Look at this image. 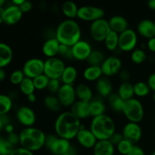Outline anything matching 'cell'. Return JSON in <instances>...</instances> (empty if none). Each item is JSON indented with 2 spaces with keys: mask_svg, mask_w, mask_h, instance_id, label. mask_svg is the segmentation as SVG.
I'll use <instances>...</instances> for the list:
<instances>
[{
  "mask_svg": "<svg viewBox=\"0 0 155 155\" xmlns=\"http://www.w3.org/2000/svg\"><path fill=\"white\" fill-rule=\"evenodd\" d=\"M81 127L80 120L71 110L61 114L54 121V125L56 135L68 141L77 137Z\"/></svg>",
  "mask_w": 155,
  "mask_h": 155,
  "instance_id": "6da1fadb",
  "label": "cell"
},
{
  "mask_svg": "<svg viewBox=\"0 0 155 155\" xmlns=\"http://www.w3.org/2000/svg\"><path fill=\"white\" fill-rule=\"evenodd\" d=\"M55 38L60 44L72 47L81 39V29L78 23L72 19L61 22L55 30Z\"/></svg>",
  "mask_w": 155,
  "mask_h": 155,
  "instance_id": "7a4b0ae2",
  "label": "cell"
},
{
  "mask_svg": "<svg viewBox=\"0 0 155 155\" xmlns=\"http://www.w3.org/2000/svg\"><path fill=\"white\" fill-rule=\"evenodd\" d=\"M21 147L34 153L45 146L46 136L36 127H25L19 133Z\"/></svg>",
  "mask_w": 155,
  "mask_h": 155,
  "instance_id": "3957f363",
  "label": "cell"
},
{
  "mask_svg": "<svg viewBox=\"0 0 155 155\" xmlns=\"http://www.w3.org/2000/svg\"><path fill=\"white\" fill-rule=\"evenodd\" d=\"M89 130L92 132L97 140H108L116 132V125L110 117L102 114L92 118Z\"/></svg>",
  "mask_w": 155,
  "mask_h": 155,
  "instance_id": "277c9868",
  "label": "cell"
},
{
  "mask_svg": "<svg viewBox=\"0 0 155 155\" xmlns=\"http://www.w3.org/2000/svg\"><path fill=\"white\" fill-rule=\"evenodd\" d=\"M122 113L130 122L137 123L144 118V107L141 101L137 98H131L124 101Z\"/></svg>",
  "mask_w": 155,
  "mask_h": 155,
  "instance_id": "5b68a950",
  "label": "cell"
},
{
  "mask_svg": "<svg viewBox=\"0 0 155 155\" xmlns=\"http://www.w3.org/2000/svg\"><path fill=\"white\" fill-rule=\"evenodd\" d=\"M64 61L59 58L54 57L47 58L44 61V73L50 80L58 79L60 80L65 68Z\"/></svg>",
  "mask_w": 155,
  "mask_h": 155,
  "instance_id": "8992f818",
  "label": "cell"
},
{
  "mask_svg": "<svg viewBox=\"0 0 155 155\" xmlns=\"http://www.w3.org/2000/svg\"><path fill=\"white\" fill-rule=\"evenodd\" d=\"M110 31L111 30L109 26L108 21L104 18H101L93 21L89 27L91 37L95 42H104Z\"/></svg>",
  "mask_w": 155,
  "mask_h": 155,
  "instance_id": "52a82bcc",
  "label": "cell"
},
{
  "mask_svg": "<svg viewBox=\"0 0 155 155\" xmlns=\"http://www.w3.org/2000/svg\"><path fill=\"white\" fill-rule=\"evenodd\" d=\"M138 42L137 33L132 29H127L126 31L119 34L118 48L123 51H133L135 50Z\"/></svg>",
  "mask_w": 155,
  "mask_h": 155,
  "instance_id": "ba28073f",
  "label": "cell"
},
{
  "mask_svg": "<svg viewBox=\"0 0 155 155\" xmlns=\"http://www.w3.org/2000/svg\"><path fill=\"white\" fill-rule=\"evenodd\" d=\"M104 11L102 8L96 6L86 5L79 8L77 18L84 21H97L101 18H104Z\"/></svg>",
  "mask_w": 155,
  "mask_h": 155,
  "instance_id": "9c48e42d",
  "label": "cell"
},
{
  "mask_svg": "<svg viewBox=\"0 0 155 155\" xmlns=\"http://www.w3.org/2000/svg\"><path fill=\"white\" fill-rule=\"evenodd\" d=\"M26 77L34 79L44 73V61L40 58H30L24 63L22 69Z\"/></svg>",
  "mask_w": 155,
  "mask_h": 155,
  "instance_id": "30bf717a",
  "label": "cell"
},
{
  "mask_svg": "<svg viewBox=\"0 0 155 155\" xmlns=\"http://www.w3.org/2000/svg\"><path fill=\"white\" fill-rule=\"evenodd\" d=\"M57 97L62 106L71 107L77 98L76 89L73 85L62 84L57 94Z\"/></svg>",
  "mask_w": 155,
  "mask_h": 155,
  "instance_id": "8fae6325",
  "label": "cell"
},
{
  "mask_svg": "<svg viewBox=\"0 0 155 155\" xmlns=\"http://www.w3.org/2000/svg\"><path fill=\"white\" fill-rule=\"evenodd\" d=\"M122 61L116 56H110L104 59L101 66V71L104 77H110L117 75L121 71Z\"/></svg>",
  "mask_w": 155,
  "mask_h": 155,
  "instance_id": "7c38bea8",
  "label": "cell"
},
{
  "mask_svg": "<svg viewBox=\"0 0 155 155\" xmlns=\"http://www.w3.org/2000/svg\"><path fill=\"white\" fill-rule=\"evenodd\" d=\"M121 133L124 139L134 145L140 141L142 136V130L139 124L129 122L124 126Z\"/></svg>",
  "mask_w": 155,
  "mask_h": 155,
  "instance_id": "4fadbf2b",
  "label": "cell"
},
{
  "mask_svg": "<svg viewBox=\"0 0 155 155\" xmlns=\"http://www.w3.org/2000/svg\"><path fill=\"white\" fill-rule=\"evenodd\" d=\"M18 122L26 127H32L36 123V114L32 108L27 106L19 107L16 112Z\"/></svg>",
  "mask_w": 155,
  "mask_h": 155,
  "instance_id": "5bb4252c",
  "label": "cell"
},
{
  "mask_svg": "<svg viewBox=\"0 0 155 155\" xmlns=\"http://www.w3.org/2000/svg\"><path fill=\"white\" fill-rule=\"evenodd\" d=\"M74 58L77 61H86L92 51V46L88 42L80 39L72 46Z\"/></svg>",
  "mask_w": 155,
  "mask_h": 155,
  "instance_id": "9a60e30c",
  "label": "cell"
},
{
  "mask_svg": "<svg viewBox=\"0 0 155 155\" xmlns=\"http://www.w3.org/2000/svg\"><path fill=\"white\" fill-rule=\"evenodd\" d=\"M76 139L79 144L85 148H93L98 142L92 132L90 130L86 129L83 126L81 127L78 134L77 135Z\"/></svg>",
  "mask_w": 155,
  "mask_h": 155,
  "instance_id": "2e32d148",
  "label": "cell"
},
{
  "mask_svg": "<svg viewBox=\"0 0 155 155\" xmlns=\"http://www.w3.org/2000/svg\"><path fill=\"white\" fill-rule=\"evenodd\" d=\"M22 16L23 12L20 8L12 4L4 8L3 22L8 25H14L21 21Z\"/></svg>",
  "mask_w": 155,
  "mask_h": 155,
  "instance_id": "e0dca14e",
  "label": "cell"
},
{
  "mask_svg": "<svg viewBox=\"0 0 155 155\" xmlns=\"http://www.w3.org/2000/svg\"><path fill=\"white\" fill-rule=\"evenodd\" d=\"M137 31L140 36L148 39L155 37V22L148 19L142 20L138 24Z\"/></svg>",
  "mask_w": 155,
  "mask_h": 155,
  "instance_id": "ac0fdd59",
  "label": "cell"
},
{
  "mask_svg": "<svg viewBox=\"0 0 155 155\" xmlns=\"http://www.w3.org/2000/svg\"><path fill=\"white\" fill-rule=\"evenodd\" d=\"M71 146L70 141L58 136L48 150L54 155H64L67 154Z\"/></svg>",
  "mask_w": 155,
  "mask_h": 155,
  "instance_id": "d6986e66",
  "label": "cell"
},
{
  "mask_svg": "<svg viewBox=\"0 0 155 155\" xmlns=\"http://www.w3.org/2000/svg\"><path fill=\"white\" fill-rule=\"evenodd\" d=\"M71 111L80 120L86 119L91 116L89 103L78 100L71 106Z\"/></svg>",
  "mask_w": 155,
  "mask_h": 155,
  "instance_id": "ffe728a7",
  "label": "cell"
},
{
  "mask_svg": "<svg viewBox=\"0 0 155 155\" xmlns=\"http://www.w3.org/2000/svg\"><path fill=\"white\" fill-rule=\"evenodd\" d=\"M59 47H60V42L56 38L46 39L42 45V53L48 58H54L58 54Z\"/></svg>",
  "mask_w": 155,
  "mask_h": 155,
  "instance_id": "44dd1931",
  "label": "cell"
},
{
  "mask_svg": "<svg viewBox=\"0 0 155 155\" xmlns=\"http://www.w3.org/2000/svg\"><path fill=\"white\" fill-rule=\"evenodd\" d=\"M109 26L111 31L120 34L123 32L126 31L129 27L128 21L124 17L120 15H116L113 16L109 19L108 21Z\"/></svg>",
  "mask_w": 155,
  "mask_h": 155,
  "instance_id": "7402d4cb",
  "label": "cell"
},
{
  "mask_svg": "<svg viewBox=\"0 0 155 155\" xmlns=\"http://www.w3.org/2000/svg\"><path fill=\"white\" fill-rule=\"evenodd\" d=\"M93 155H114V145L109 140H98L94 146Z\"/></svg>",
  "mask_w": 155,
  "mask_h": 155,
  "instance_id": "603a6c76",
  "label": "cell"
},
{
  "mask_svg": "<svg viewBox=\"0 0 155 155\" xmlns=\"http://www.w3.org/2000/svg\"><path fill=\"white\" fill-rule=\"evenodd\" d=\"M112 83L108 77H101L96 81V90L99 96L102 98H108L112 94Z\"/></svg>",
  "mask_w": 155,
  "mask_h": 155,
  "instance_id": "cb8c5ba5",
  "label": "cell"
},
{
  "mask_svg": "<svg viewBox=\"0 0 155 155\" xmlns=\"http://www.w3.org/2000/svg\"><path fill=\"white\" fill-rule=\"evenodd\" d=\"M89 109H90L91 116L93 117L104 114L106 106L102 97L99 95L93 97L92 101L89 102Z\"/></svg>",
  "mask_w": 155,
  "mask_h": 155,
  "instance_id": "d4e9b609",
  "label": "cell"
},
{
  "mask_svg": "<svg viewBox=\"0 0 155 155\" xmlns=\"http://www.w3.org/2000/svg\"><path fill=\"white\" fill-rule=\"evenodd\" d=\"M13 51L12 48L4 42H0V68H4L12 62Z\"/></svg>",
  "mask_w": 155,
  "mask_h": 155,
  "instance_id": "484cf974",
  "label": "cell"
},
{
  "mask_svg": "<svg viewBox=\"0 0 155 155\" xmlns=\"http://www.w3.org/2000/svg\"><path fill=\"white\" fill-rule=\"evenodd\" d=\"M76 89L77 97L80 101L89 103L93 98V92L92 89L85 83H80Z\"/></svg>",
  "mask_w": 155,
  "mask_h": 155,
  "instance_id": "4316f807",
  "label": "cell"
},
{
  "mask_svg": "<svg viewBox=\"0 0 155 155\" xmlns=\"http://www.w3.org/2000/svg\"><path fill=\"white\" fill-rule=\"evenodd\" d=\"M78 75V72L74 66H67L61 77L60 80L62 84L74 85Z\"/></svg>",
  "mask_w": 155,
  "mask_h": 155,
  "instance_id": "83f0119b",
  "label": "cell"
},
{
  "mask_svg": "<svg viewBox=\"0 0 155 155\" xmlns=\"http://www.w3.org/2000/svg\"><path fill=\"white\" fill-rule=\"evenodd\" d=\"M117 94L124 101H127L133 98L135 95L133 85L130 82L122 83L118 88Z\"/></svg>",
  "mask_w": 155,
  "mask_h": 155,
  "instance_id": "f1b7e54d",
  "label": "cell"
},
{
  "mask_svg": "<svg viewBox=\"0 0 155 155\" xmlns=\"http://www.w3.org/2000/svg\"><path fill=\"white\" fill-rule=\"evenodd\" d=\"M103 74L101 67L89 66L83 71V77L87 81L94 82L97 81L102 77Z\"/></svg>",
  "mask_w": 155,
  "mask_h": 155,
  "instance_id": "f546056e",
  "label": "cell"
},
{
  "mask_svg": "<svg viewBox=\"0 0 155 155\" xmlns=\"http://www.w3.org/2000/svg\"><path fill=\"white\" fill-rule=\"evenodd\" d=\"M79 8L75 2L71 1H66L62 4L61 11L64 16L68 19H72L77 17Z\"/></svg>",
  "mask_w": 155,
  "mask_h": 155,
  "instance_id": "4dcf8cb0",
  "label": "cell"
},
{
  "mask_svg": "<svg viewBox=\"0 0 155 155\" xmlns=\"http://www.w3.org/2000/svg\"><path fill=\"white\" fill-rule=\"evenodd\" d=\"M44 105L47 109L53 112H58L61 107V104L58 98L57 95H48L44 98Z\"/></svg>",
  "mask_w": 155,
  "mask_h": 155,
  "instance_id": "1f68e13d",
  "label": "cell"
},
{
  "mask_svg": "<svg viewBox=\"0 0 155 155\" xmlns=\"http://www.w3.org/2000/svg\"><path fill=\"white\" fill-rule=\"evenodd\" d=\"M104 59H105V58H104V54L101 51L92 50L86 61H87L89 66L101 67L102 63L104 62Z\"/></svg>",
  "mask_w": 155,
  "mask_h": 155,
  "instance_id": "d6a6232c",
  "label": "cell"
},
{
  "mask_svg": "<svg viewBox=\"0 0 155 155\" xmlns=\"http://www.w3.org/2000/svg\"><path fill=\"white\" fill-rule=\"evenodd\" d=\"M124 101L117 93H112L108 97V104L110 108L116 112H122Z\"/></svg>",
  "mask_w": 155,
  "mask_h": 155,
  "instance_id": "836d02e7",
  "label": "cell"
},
{
  "mask_svg": "<svg viewBox=\"0 0 155 155\" xmlns=\"http://www.w3.org/2000/svg\"><path fill=\"white\" fill-rule=\"evenodd\" d=\"M106 48L109 51H114L118 48L119 42V34L114 31H110L104 41Z\"/></svg>",
  "mask_w": 155,
  "mask_h": 155,
  "instance_id": "e575fe53",
  "label": "cell"
},
{
  "mask_svg": "<svg viewBox=\"0 0 155 155\" xmlns=\"http://www.w3.org/2000/svg\"><path fill=\"white\" fill-rule=\"evenodd\" d=\"M12 107V98L8 95L0 94V116L8 113Z\"/></svg>",
  "mask_w": 155,
  "mask_h": 155,
  "instance_id": "d590c367",
  "label": "cell"
},
{
  "mask_svg": "<svg viewBox=\"0 0 155 155\" xmlns=\"http://www.w3.org/2000/svg\"><path fill=\"white\" fill-rule=\"evenodd\" d=\"M20 90L22 92L24 95H29L30 94L34 93L35 90V86L34 83H33V79L28 78V77H26L23 80V81L21 82V84L19 85Z\"/></svg>",
  "mask_w": 155,
  "mask_h": 155,
  "instance_id": "8d00e7d4",
  "label": "cell"
},
{
  "mask_svg": "<svg viewBox=\"0 0 155 155\" xmlns=\"http://www.w3.org/2000/svg\"><path fill=\"white\" fill-rule=\"evenodd\" d=\"M134 88L135 95L138 97H145L147 96L150 93L151 89L148 86V83L145 82H137L133 85Z\"/></svg>",
  "mask_w": 155,
  "mask_h": 155,
  "instance_id": "74e56055",
  "label": "cell"
},
{
  "mask_svg": "<svg viewBox=\"0 0 155 155\" xmlns=\"http://www.w3.org/2000/svg\"><path fill=\"white\" fill-rule=\"evenodd\" d=\"M49 80L50 79L44 74L35 77L34 79H33L35 89L36 90H43V89H47Z\"/></svg>",
  "mask_w": 155,
  "mask_h": 155,
  "instance_id": "f35d334b",
  "label": "cell"
},
{
  "mask_svg": "<svg viewBox=\"0 0 155 155\" xmlns=\"http://www.w3.org/2000/svg\"><path fill=\"white\" fill-rule=\"evenodd\" d=\"M147 58V54L142 48H136L132 51L131 60L136 64H142Z\"/></svg>",
  "mask_w": 155,
  "mask_h": 155,
  "instance_id": "ab89813d",
  "label": "cell"
},
{
  "mask_svg": "<svg viewBox=\"0 0 155 155\" xmlns=\"http://www.w3.org/2000/svg\"><path fill=\"white\" fill-rule=\"evenodd\" d=\"M15 149V146L12 145L7 139L0 136V155H10Z\"/></svg>",
  "mask_w": 155,
  "mask_h": 155,
  "instance_id": "60d3db41",
  "label": "cell"
},
{
  "mask_svg": "<svg viewBox=\"0 0 155 155\" xmlns=\"http://www.w3.org/2000/svg\"><path fill=\"white\" fill-rule=\"evenodd\" d=\"M133 145H134L133 143L124 139L117 145V151H119L120 154L123 155H127L130 153V151H131Z\"/></svg>",
  "mask_w": 155,
  "mask_h": 155,
  "instance_id": "b9f144b4",
  "label": "cell"
},
{
  "mask_svg": "<svg viewBox=\"0 0 155 155\" xmlns=\"http://www.w3.org/2000/svg\"><path fill=\"white\" fill-rule=\"evenodd\" d=\"M24 78L25 75L22 70H16L11 74L10 81L14 85H20Z\"/></svg>",
  "mask_w": 155,
  "mask_h": 155,
  "instance_id": "7bdbcfd3",
  "label": "cell"
},
{
  "mask_svg": "<svg viewBox=\"0 0 155 155\" xmlns=\"http://www.w3.org/2000/svg\"><path fill=\"white\" fill-rule=\"evenodd\" d=\"M61 82L58 79H51L49 80L48 85V90L50 92V95H57L61 86Z\"/></svg>",
  "mask_w": 155,
  "mask_h": 155,
  "instance_id": "ee69618b",
  "label": "cell"
},
{
  "mask_svg": "<svg viewBox=\"0 0 155 155\" xmlns=\"http://www.w3.org/2000/svg\"><path fill=\"white\" fill-rule=\"evenodd\" d=\"M58 54L61 57L64 58L66 59H74V55H73L72 51V47L68 46V45H63V44H60V47H59Z\"/></svg>",
  "mask_w": 155,
  "mask_h": 155,
  "instance_id": "f6af8a7d",
  "label": "cell"
},
{
  "mask_svg": "<svg viewBox=\"0 0 155 155\" xmlns=\"http://www.w3.org/2000/svg\"><path fill=\"white\" fill-rule=\"evenodd\" d=\"M124 139V137H123V135L122 133H117L115 132L113 135L110 137V139H108L114 145H117L121 141Z\"/></svg>",
  "mask_w": 155,
  "mask_h": 155,
  "instance_id": "bcb514c9",
  "label": "cell"
},
{
  "mask_svg": "<svg viewBox=\"0 0 155 155\" xmlns=\"http://www.w3.org/2000/svg\"><path fill=\"white\" fill-rule=\"evenodd\" d=\"M10 155H34V153L22 147H19V148H15Z\"/></svg>",
  "mask_w": 155,
  "mask_h": 155,
  "instance_id": "7dc6e473",
  "label": "cell"
},
{
  "mask_svg": "<svg viewBox=\"0 0 155 155\" xmlns=\"http://www.w3.org/2000/svg\"><path fill=\"white\" fill-rule=\"evenodd\" d=\"M7 140L12 145L15 146V145H18V143H20L19 135H17L15 133H10V134H8Z\"/></svg>",
  "mask_w": 155,
  "mask_h": 155,
  "instance_id": "c3c4849f",
  "label": "cell"
},
{
  "mask_svg": "<svg viewBox=\"0 0 155 155\" xmlns=\"http://www.w3.org/2000/svg\"><path fill=\"white\" fill-rule=\"evenodd\" d=\"M19 8L21 10V12H23V14L27 13V12H30L32 9V8H33V4H32L31 2L25 1V0H24V2L22 3L21 5L19 6Z\"/></svg>",
  "mask_w": 155,
  "mask_h": 155,
  "instance_id": "681fc988",
  "label": "cell"
},
{
  "mask_svg": "<svg viewBox=\"0 0 155 155\" xmlns=\"http://www.w3.org/2000/svg\"><path fill=\"white\" fill-rule=\"evenodd\" d=\"M119 75V78L123 83H126V82H129L130 79V74L128 71L127 70H121L120 72L118 74Z\"/></svg>",
  "mask_w": 155,
  "mask_h": 155,
  "instance_id": "f907efd6",
  "label": "cell"
},
{
  "mask_svg": "<svg viewBox=\"0 0 155 155\" xmlns=\"http://www.w3.org/2000/svg\"><path fill=\"white\" fill-rule=\"evenodd\" d=\"M127 155H145V151L142 148H140L138 145H133L131 151Z\"/></svg>",
  "mask_w": 155,
  "mask_h": 155,
  "instance_id": "816d5d0a",
  "label": "cell"
},
{
  "mask_svg": "<svg viewBox=\"0 0 155 155\" xmlns=\"http://www.w3.org/2000/svg\"><path fill=\"white\" fill-rule=\"evenodd\" d=\"M147 83H148V86L150 87L151 90L154 91L155 92V73H153L152 74H151L149 76Z\"/></svg>",
  "mask_w": 155,
  "mask_h": 155,
  "instance_id": "f5cc1de1",
  "label": "cell"
},
{
  "mask_svg": "<svg viewBox=\"0 0 155 155\" xmlns=\"http://www.w3.org/2000/svg\"><path fill=\"white\" fill-rule=\"evenodd\" d=\"M147 47L152 52H155V37L148 39L147 42Z\"/></svg>",
  "mask_w": 155,
  "mask_h": 155,
  "instance_id": "db71d44e",
  "label": "cell"
},
{
  "mask_svg": "<svg viewBox=\"0 0 155 155\" xmlns=\"http://www.w3.org/2000/svg\"><path fill=\"white\" fill-rule=\"evenodd\" d=\"M77 150H76V148H74V146H72V145H71V148H70V149L68 150V151L67 152V154L64 155H77Z\"/></svg>",
  "mask_w": 155,
  "mask_h": 155,
  "instance_id": "11a10c76",
  "label": "cell"
},
{
  "mask_svg": "<svg viewBox=\"0 0 155 155\" xmlns=\"http://www.w3.org/2000/svg\"><path fill=\"white\" fill-rule=\"evenodd\" d=\"M27 100H28V101H30V102L31 103H34L35 101H36V95H35L34 93L27 95Z\"/></svg>",
  "mask_w": 155,
  "mask_h": 155,
  "instance_id": "9f6ffc18",
  "label": "cell"
},
{
  "mask_svg": "<svg viewBox=\"0 0 155 155\" xmlns=\"http://www.w3.org/2000/svg\"><path fill=\"white\" fill-rule=\"evenodd\" d=\"M5 132L8 133V134H10V133H14L13 126H12V124H8V125H7L5 127Z\"/></svg>",
  "mask_w": 155,
  "mask_h": 155,
  "instance_id": "6f0895ef",
  "label": "cell"
},
{
  "mask_svg": "<svg viewBox=\"0 0 155 155\" xmlns=\"http://www.w3.org/2000/svg\"><path fill=\"white\" fill-rule=\"evenodd\" d=\"M5 71L4 69H2V68H0V82L3 81V80L5 79Z\"/></svg>",
  "mask_w": 155,
  "mask_h": 155,
  "instance_id": "680465c9",
  "label": "cell"
},
{
  "mask_svg": "<svg viewBox=\"0 0 155 155\" xmlns=\"http://www.w3.org/2000/svg\"><path fill=\"white\" fill-rule=\"evenodd\" d=\"M148 6L151 10L155 11V0H150V1H148Z\"/></svg>",
  "mask_w": 155,
  "mask_h": 155,
  "instance_id": "91938a15",
  "label": "cell"
},
{
  "mask_svg": "<svg viewBox=\"0 0 155 155\" xmlns=\"http://www.w3.org/2000/svg\"><path fill=\"white\" fill-rule=\"evenodd\" d=\"M24 0H13L12 1V3H13V5H17L19 7L20 5H22V3L24 2Z\"/></svg>",
  "mask_w": 155,
  "mask_h": 155,
  "instance_id": "94428289",
  "label": "cell"
},
{
  "mask_svg": "<svg viewBox=\"0 0 155 155\" xmlns=\"http://www.w3.org/2000/svg\"><path fill=\"white\" fill-rule=\"evenodd\" d=\"M3 14H4V8L0 7V24L3 22Z\"/></svg>",
  "mask_w": 155,
  "mask_h": 155,
  "instance_id": "6125c7cd",
  "label": "cell"
},
{
  "mask_svg": "<svg viewBox=\"0 0 155 155\" xmlns=\"http://www.w3.org/2000/svg\"><path fill=\"white\" fill-rule=\"evenodd\" d=\"M5 126L4 123H3L2 120V118L0 117V131H1L2 130L3 128H5Z\"/></svg>",
  "mask_w": 155,
  "mask_h": 155,
  "instance_id": "be15d7a7",
  "label": "cell"
},
{
  "mask_svg": "<svg viewBox=\"0 0 155 155\" xmlns=\"http://www.w3.org/2000/svg\"><path fill=\"white\" fill-rule=\"evenodd\" d=\"M4 4H5V0H0V7H2V5Z\"/></svg>",
  "mask_w": 155,
  "mask_h": 155,
  "instance_id": "e7e4bbea",
  "label": "cell"
},
{
  "mask_svg": "<svg viewBox=\"0 0 155 155\" xmlns=\"http://www.w3.org/2000/svg\"><path fill=\"white\" fill-rule=\"evenodd\" d=\"M153 99H154V101L155 102V92L154 93V95H153Z\"/></svg>",
  "mask_w": 155,
  "mask_h": 155,
  "instance_id": "03108f58",
  "label": "cell"
},
{
  "mask_svg": "<svg viewBox=\"0 0 155 155\" xmlns=\"http://www.w3.org/2000/svg\"><path fill=\"white\" fill-rule=\"evenodd\" d=\"M151 155H155V151H153L152 154H151Z\"/></svg>",
  "mask_w": 155,
  "mask_h": 155,
  "instance_id": "003e7915",
  "label": "cell"
}]
</instances>
